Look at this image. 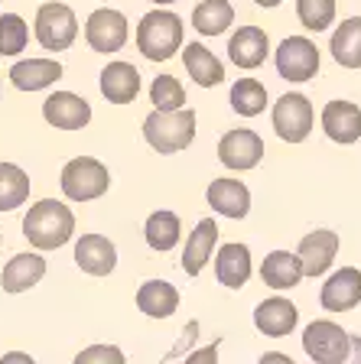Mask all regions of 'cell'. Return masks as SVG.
Segmentation results:
<instances>
[{"label": "cell", "mask_w": 361, "mask_h": 364, "mask_svg": "<svg viewBox=\"0 0 361 364\" xmlns=\"http://www.w3.org/2000/svg\"><path fill=\"white\" fill-rule=\"evenodd\" d=\"M153 4H157V7H163V4H176V0H153Z\"/></svg>", "instance_id": "60d3db41"}, {"label": "cell", "mask_w": 361, "mask_h": 364, "mask_svg": "<svg viewBox=\"0 0 361 364\" xmlns=\"http://www.w3.org/2000/svg\"><path fill=\"white\" fill-rule=\"evenodd\" d=\"M215 277L221 287L228 289H241L251 280V250L248 244H225L215 257Z\"/></svg>", "instance_id": "44dd1931"}, {"label": "cell", "mask_w": 361, "mask_h": 364, "mask_svg": "<svg viewBox=\"0 0 361 364\" xmlns=\"http://www.w3.org/2000/svg\"><path fill=\"white\" fill-rule=\"evenodd\" d=\"M231 107L241 117H257L267 107V88L257 78H238L231 85Z\"/></svg>", "instance_id": "4dcf8cb0"}, {"label": "cell", "mask_w": 361, "mask_h": 364, "mask_svg": "<svg viewBox=\"0 0 361 364\" xmlns=\"http://www.w3.org/2000/svg\"><path fill=\"white\" fill-rule=\"evenodd\" d=\"M319 303L329 312H348L361 303V270L358 267H342L325 280Z\"/></svg>", "instance_id": "4fadbf2b"}, {"label": "cell", "mask_w": 361, "mask_h": 364, "mask_svg": "<svg viewBox=\"0 0 361 364\" xmlns=\"http://www.w3.org/2000/svg\"><path fill=\"white\" fill-rule=\"evenodd\" d=\"M267 53H271V39L261 26H238V33L228 39V59L244 72L263 65Z\"/></svg>", "instance_id": "2e32d148"}, {"label": "cell", "mask_w": 361, "mask_h": 364, "mask_svg": "<svg viewBox=\"0 0 361 364\" xmlns=\"http://www.w3.org/2000/svg\"><path fill=\"white\" fill-rule=\"evenodd\" d=\"M215 241H219V225L211 218H202L196 225V231L189 235L186 250H182V270H186V277H199L205 270V264L211 260Z\"/></svg>", "instance_id": "ffe728a7"}, {"label": "cell", "mask_w": 361, "mask_h": 364, "mask_svg": "<svg viewBox=\"0 0 361 364\" xmlns=\"http://www.w3.org/2000/svg\"><path fill=\"white\" fill-rule=\"evenodd\" d=\"M75 361L78 364H91V361H114V364H120V361H124V355H120L117 348H111V345H95V348H88V351H78Z\"/></svg>", "instance_id": "e575fe53"}, {"label": "cell", "mask_w": 361, "mask_h": 364, "mask_svg": "<svg viewBox=\"0 0 361 364\" xmlns=\"http://www.w3.org/2000/svg\"><path fill=\"white\" fill-rule=\"evenodd\" d=\"M179 306V293L166 280H147L137 289V309L150 318H169Z\"/></svg>", "instance_id": "484cf974"}, {"label": "cell", "mask_w": 361, "mask_h": 364, "mask_svg": "<svg viewBox=\"0 0 361 364\" xmlns=\"http://www.w3.org/2000/svg\"><path fill=\"white\" fill-rule=\"evenodd\" d=\"M277 72L286 82H309L319 72V49L306 36H286L277 46Z\"/></svg>", "instance_id": "ba28073f"}, {"label": "cell", "mask_w": 361, "mask_h": 364, "mask_svg": "<svg viewBox=\"0 0 361 364\" xmlns=\"http://www.w3.org/2000/svg\"><path fill=\"white\" fill-rule=\"evenodd\" d=\"M219 159L228 169H238V173L254 169L263 159V140L248 127L228 130V134L219 140Z\"/></svg>", "instance_id": "30bf717a"}, {"label": "cell", "mask_w": 361, "mask_h": 364, "mask_svg": "<svg viewBox=\"0 0 361 364\" xmlns=\"http://www.w3.org/2000/svg\"><path fill=\"white\" fill-rule=\"evenodd\" d=\"M182 62H186V72L196 78V85H202V88H215V85L225 82V65H221V59L211 55L202 43H186Z\"/></svg>", "instance_id": "d4e9b609"}, {"label": "cell", "mask_w": 361, "mask_h": 364, "mask_svg": "<svg viewBox=\"0 0 361 364\" xmlns=\"http://www.w3.org/2000/svg\"><path fill=\"white\" fill-rule=\"evenodd\" d=\"M234 23V7L228 0H202L196 10H192V26H196L202 36H221Z\"/></svg>", "instance_id": "83f0119b"}, {"label": "cell", "mask_w": 361, "mask_h": 364, "mask_svg": "<svg viewBox=\"0 0 361 364\" xmlns=\"http://www.w3.org/2000/svg\"><path fill=\"white\" fill-rule=\"evenodd\" d=\"M261 280H263V287H271V289L300 287V280H303L300 257L290 254V250H271L261 264Z\"/></svg>", "instance_id": "cb8c5ba5"}, {"label": "cell", "mask_w": 361, "mask_h": 364, "mask_svg": "<svg viewBox=\"0 0 361 364\" xmlns=\"http://www.w3.org/2000/svg\"><path fill=\"white\" fill-rule=\"evenodd\" d=\"M202 358H215V348H205V351H199V355H192V361H202Z\"/></svg>", "instance_id": "f35d334b"}, {"label": "cell", "mask_w": 361, "mask_h": 364, "mask_svg": "<svg viewBox=\"0 0 361 364\" xmlns=\"http://www.w3.org/2000/svg\"><path fill=\"white\" fill-rule=\"evenodd\" d=\"M30 198V176L16 163H0V212H14Z\"/></svg>", "instance_id": "f1b7e54d"}, {"label": "cell", "mask_w": 361, "mask_h": 364, "mask_svg": "<svg viewBox=\"0 0 361 364\" xmlns=\"http://www.w3.org/2000/svg\"><path fill=\"white\" fill-rule=\"evenodd\" d=\"M101 95L111 105H130L140 95V72L130 62H108L101 72Z\"/></svg>", "instance_id": "ac0fdd59"}, {"label": "cell", "mask_w": 361, "mask_h": 364, "mask_svg": "<svg viewBox=\"0 0 361 364\" xmlns=\"http://www.w3.org/2000/svg\"><path fill=\"white\" fill-rule=\"evenodd\" d=\"M85 39L95 53H120L124 43H127V16L120 10H111V7H101L88 16L85 23Z\"/></svg>", "instance_id": "9c48e42d"}, {"label": "cell", "mask_w": 361, "mask_h": 364, "mask_svg": "<svg viewBox=\"0 0 361 364\" xmlns=\"http://www.w3.org/2000/svg\"><path fill=\"white\" fill-rule=\"evenodd\" d=\"M150 101L157 105V111H176L186 107V88L179 85V78L173 75H159L150 85Z\"/></svg>", "instance_id": "836d02e7"}, {"label": "cell", "mask_w": 361, "mask_h": 364, "mask_svg": "<svg viewBox=\"0 0 361 364\" xmlns=\"http://www.w3.org/2000/svg\"><path fill=\"white\" fill-rule=\"evenodd\" d=\"M143 235H147V244H150L153 250H159V254H166V250H173L176 244H179V215L173 212H153L150 218H147V228H143Z\"/></svg>", "instance_id": "f546056e"}, {"label": "cell", "mask_w": 361, "mask_h": 364, "mask_svg": "<svg viewBox=\"0 0 361 364\" xmlns=\"http://www.w3.org/2000/svg\"><path fill=\"white\" fill-rule=\"evenodd\" d=\"M332 59L342 68H361V16H348L332 33Z\"/></svg>", "instance_id": "4316f807"}, {"label": "cell", "mask_w": 361, "mask_h": 364, "mask_svg": "<svg viewBox=\"0 0 361 364\" xmlns=\"http://www.w3.org/2000/svg\"><path fill=\"white\" fill-rule=\"evenodd\" d=\"M30 43V30L26 20L16 14H4L0 16V55H20Z\"/></svg>", "instance_id": "d6a6232c"}, {"label": "cell", "mask_w": 361, "mask_h": 364, "mask_svg": "<svg viewBox=\"0 0 361 364\" xmlns=\"http://www.w3.org/2000/svg\"><path fill=\"white\" fill-rule=\"evenodd\" d=\"M300 322V309H296L290 299L283 296H271V299H263L261 306L254 309V326L257 332H263L267 338H283L290 335Z\"/></svg>", "instance_id": "9a60e30c"}, {"label": "cell", "mask_w": 361, "mask_h": 364, "mask_svg": "<svg viewBox=\"0 0 361 364\" xmlns=\"http://www.w3.org/2000/svg\"><path fill=\"white\" fill-rule=\"evenodd\" d=\"M313 121H316V114H313V105H309L306 95L286 91L273 105V130L286 144H303L309 130H313Z\"/></svg>", "instance_id": "52a82bcc"}, {"label": "cell", "mask_w": 361, "mask_h": 364, "mask_svg": "<svg viewBox=\"0 0 361 364\" xmlns=\"http://www.w3.org/2000/svg\"><path fill=\"white\" fill-rule=\"evenodd\" d=\"M78 36V20L66 4H43L36 10V39L46 53H66Z\"/></svg>", "instance_id": "8992f818"}, {"label": "cell", "mask_w": 361, "mask_h": 364, "mask_svg": "<svg viewBox=\"0 0 361 364\" xmlns=\"http://www.w3.org/2000/svg\"><path fill=\"white\" fill-rule=\"evenodd\" d=\"M296 16L309 33H323L335 20V0H296Z\"/></svg>", "instance_id": "1f68e13d"}, {"label": "cell", "mask_w": 361, "mask_h": 364, "mask_svg": "<svg viewBox=\"0 0 361 364\" xmlns=\"http://www.w3.org/2000/svg\"><path fill=\"white\" fill-rule=\"evenodd\" d=\"M261 361H286V364H293V361H290V355H277V351H271V355H263Z\"/></svg>", "instance_id": "74e56055"}, {"label": "cell", "mask_w": 361, "mask_h": 364, "mask_svg": "<svg viewBox=\"0 0 361 364\" xmlns=\"http://www.w3.org/2000/svg\"><path fill=\"white\" fill-rule=\"evenodd\" d=\"M339 235L335 231H313L300 241V250H296V257H300V267H303V277H323L325 270L332 267L335 254H339Z\"/></svg>", "instance_id": "7c38bea8"}, {"label": "cell", "mask_w": 361, "mask_h": 364, "mask_svg": "<svg viewBox=\"0 0 361 364\" xmlns=\"http://www.w3.org/2000/svg\"><path fill=\"white\" fill-rule=\"evenodd\" d=\"M254 4H257V7H277L280 0H254Z\"/></svg>", "instance_id": "ab89813d"}, {"label": "cell", "mask_w": 361, "mask_h": 364, "mask_svg": "<svg viewBox=\"0 0 361 364\" xmlns=\"http://www.w3.org/2000/svg\"><path fill=\"white\" fill-rule=\"evenodd\" d=\"M323 130L332 144H355L361 140V107L352 101H329L323 107Z\"/></svg>", "instance_id": "5bb4252c"}, {"label": "cell", "mask_w": 361, "mask_h": 364, "mask_svg": "<svg viewBox=\"0 0 361 364\" xmlns=\"http://www.w3.org/2000/svg\"><path fill=\"white\" fill-rule=\"evenodd\" d=\"M143 136L157 153H179L196 140V111L176 107V111H153L143 121Z\"/></svg>", "instance_id": "7a4b0ae2"}, {"label": "cell", "mask_w": 361, "mask_h": 364, "mask_svg": "<svg viewBox=\"0 0 361 364\" xmlns=\"http://www.w3.org/2000/svg\"><path fill=\"white\" fill-rule=\"evenodd\" d=\"M348 348H352V335L342 326L329 322V318H316L309 322L303 332V351L316 364H342L348 361Z\"/></svg>", "instance_id": "5b68a950"}, {"label": "cell", "mask_w": 361, "mask_h": 364, "mask_svg": "<svg viewBox=\"0 0 361 364\" xmlns=\"http://www.w3.org/2000/svg\"><path fill=\"white\" fill-rule=\"evenodd\" d=\"M108 186H111V173L101 159L75 156L62 166V192L72 202H95L108 192Z\"/></svg>", "instance_id": "277c9868"}, {"label": "cell", "mask_w": 361, "mask_h": 364, "mask_svg": "<svg viewBox=\"0 0 361 364\" xmlns=\"http://www.w3.org/2000/svg\"><path fill=\"white\" fill-rule=\"evenodd\" d=\"M72 235H75V215L66 202L56 198H39L23 218V237L36 250H56L72 241Z\"/></svg>", "instance_id": "6da1fadb"}, {"label": "cell", "mask_w": 361, "mask_h": 364, "mask_svg": "<svg viewBox=\"0 0 361 364\" xmlns=\"http://www.w3.org/2000/svg\"><path fill=\"white\" fill-rule=\"evenodd\" d=\"M4 361H30L33 364V358L30 355H20V351H10V355H4Z\"/></svg>", "instance_id": "8d00e7d4"}, {"label": "cell", "mask_w": 361, "mask_h": 364, "mask_svg": "<svg viewBox=\"0 0 361 364\" xmlns=\"http://www.w3.org/2000/svg\"><path fill=\"white\" fill-rule=\"evenodd\" d=\"M43 117L56 130H82L91 121V105L75 91H56L43 101Z\"/></svg>", "instance_id": "8fae6325"}, {"label": "cell", "mask_w": 361, "mask_h": 364, "mask_svg": "<svg viewBox=\"0 0 361 364\" xmlns=\"http://www.w3.org/2000/svg\"><path fill=\"white\" fill-rule=\"evenodd\" d=\"M352 348H355V355H348V358L361 364V338H358V335H352Z\"/></svg>", "instance_id": "d590c367"}, {"label": "cell", "mask_w": 361, "mask_h": 364, "mask_svg": "<svg viewBox=\"0 0 361 364\" xmlns=\"http://www.w3.org/2000/svg\"><path fill=\"white\" fill-rule=\"evenodd\" d=\"M43 277H46V260L39 257V254H33V250H26V254H16V257L4 267L0 287L7 289V293H23V289L36 287Z\"/></svg>", "instance_id": "603a6c76"}, {"label": "cell", "mask_w": 361, "mask_h": 364, "mask_svg": "<svg viewBox=\"0 0 361 364\" xmlns=\"http://www.w3.org/2000/svg\"><path fill=\"white\" fill-rule=\"evenodd\" d=\"M137 49L150 62L173 59L182 49V20L169 10H150L137 26Z\"/></svg>", "instance_id": "3957f363"}, {"label": "cell", "mask_w": 361, "mask_h": 364, "mask_svg": "<svg viewBox=\"0 0 361 364\" xmlns=\"http://www.w3.org/2000/svg\"><path fill=\"white\" fill-rule=\"evenodd\" d=\"M75 264L91 277H108L117 267V247L105 235H82L75 244Z\"/></svg>", "instance_id": "e0dca14e"}, {"label": "cell", "mask_w": 361, "mask_h": 364, "mask_svg": "<svg viewBox=\"0 0 361 364\" xmlns=\"http://www.w3.org/2000/svg\"><path fill=\"white\" fill-rule=\"evenodd\" d=\"M209 205L225 218H244L251 212V192L238 179H215L205 192Z\"/></svg>", "instance_id": "d6986e66"}, {"label": "cell", "mask_w": 361, "mask_h": 364, "mask_svg": "<svg viewBox=\"0 0 361 364\" xmlns=\"http://www.w3.org/2000/svg\"><path fill=\"white\" fill-rule=\"evenodd\" d=\"M62 78V65L56 59H23L10 68V82L16 91H43Z\"/></svg>", "instance_id": "7402d4cb"}]
</instances>
